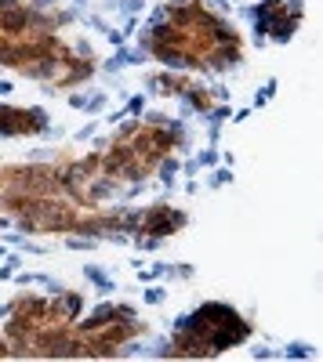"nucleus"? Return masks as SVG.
<instances>
[{"instance_id": "nucleus-1", "label": "nucleus", "mask_w": 323, "mask_h": 362, "mask_svg": "<svg viewBox=\"0 0 323 362\" xmlns=\"http://www.w3.org/2000/svg\"><path fill=\"white\" fill-rule=\"evenodd\" d=\"M44 127H47L44 112L0 105V134H37V131H44Z\"/></svg>"}, {"instance_id": "nucleus-2", "label": "nucleus", "mask_w": 323, "mask_h": 362, "mask_svg": "<svg viewBox=\"0 0 323 362\" xmlns=\"http://www.w3.org/2000/svg\"><path fill=\"white\" fill-rule=\"evenodd\" d=\"M186 225V214H178V210L171 206H153L142 214V232H149V239H160V235H171L178 232Z\"/></svg>"}, {"instance_id": "nucleus-3", "label": "nucleus", "mask_w": 323, "mask_h": 362, "mask_svg": "<svg viewBox=\"0 0 323 362\" xmlns=\"http://www.w3.org/2000/svg\"><path fill=\"white\" fill-rule=\"evenodd\" d=\"M0 355H11V351H8V348H4V344H0Z\"/></svg>"}]
</instances>
